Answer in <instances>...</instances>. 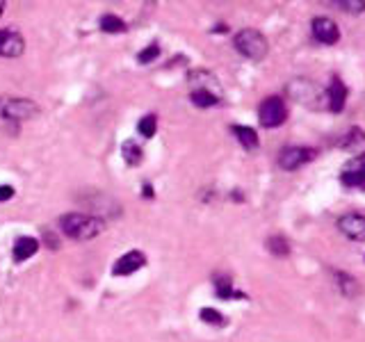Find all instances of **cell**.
Here are the masks:
<instances>
[{
  "label": "cell",
  "mask_w": 365,
  "mask_h": 342,
  "mask_svg": "<svg viewBox=\"0 0 365 342\" xmlns=\"http://www.w3.org/2000/svg\"><path fill=\"white\" fill-rule=\"evenodd\" d=\"M187 83L192 85V89H205V91H212L217 96H222L220 80H217L210 71H190Z\"/></svg>",
  "instance_id": "4fadbf2b"
},
{
  "label": "cell",
  "mask_w": 365,
  "mask_h": 342,
  "mask_svg": "<svg viewBox=\"0 0 365 342\" xmlns=\"http://www.w3.org/2000/svg\"><path fill=\"white\" fill-rule=\"evenodd\" d=\"M158 57H160V43L153 41V43H148L140 55H137V62H140V64H151V62L158 60Z\"/></svg>",
  "instance_id": "cb8c5ba5"
},
{
  "label": "cell",
  "mask_w": 365,
  "mask_h": 342,
  "mask_svg": "<svg viewBox=\"0 0 365 342\" xmlns=\"http://www.w3.org/2000/svg\"><path fill=\"white\" fill-rule=\"evenodd\" d=\"M39 112V105L32 98L0 96V119L5 121H28L37 117Z\"/></svg>",
  "instance_id": "277c9868"
},
{
  "label": "cell",
  "mask_w": 365,
  "mask_h": 342,
  "mask_svg": "<svg viewBox=\"0 0 365 342\" xmlns=\"http://www.w3.org/2000/svg\"><path fill=\"white\" fill-rule=\"evenodd\" d=\"M317 157V148L311 146H285L279 153V167L283 171H297Z\"/></svg>",
  "instance_id": "8992f818"
},
{
  "label": "cell",
  "mask_w": 365,
  "mask_h": 342,
  "mask_svg": "<svg viewBox=\"0 0 365 342\" xmlns=\"http://www.w3.org/2000/svg\"><path fill=\"white\" fill-rule=\"evenodd\" d=\"M231 130H233L235 140L240 142V146H242L245 151H256V148L260 146L258 133L254 128H249V125H231Z\"/></svg>",
  "instance_id": "2e32d148"
},
{
  "label": "cell",
  "mask_w": 365,
  "mask_h": 342,
  "mask_svg": "<svg viewBox=\"0 0 365 342\" xmlns=\"http://www.w3.org/2000/svg\"><path fill=\"white\" fill-rule=\"evenodd\" d=\"M334 5L342 11H349V14H363L365 11V0H336Z\"/></svg>",
  "instance_id": "d4e9b609"
},
{
  "label": "cell",
  "mask_w": 365,
  "mask_h": 342,
  "mask_svg": "<svg viewBox=\"0 0 365 342\" xmlns=\"http://www.w3.org/2000/svg\"><path fill=\"white\" fill-rule=\"evenodd\" d=\"M39 239L34 237H19L14 242V251H11V258H14L16 265H21V262H26L28 258H32L34 254L39 251Z\"/></svg>",
  "instance_id": "5bb4252c"
},
{
  "label": "cell",
  "mask_w": 365,
  "mask_h": 342,
  "mask_svg": "<svg viewBox=\"0 0 365 342\" xmlns=\"http://www.w3.org/2000/svg\"><path fill=\"white\" fill-rule=\"evenodd\" d=\"M98 26H101V30H103V32H110V34L125 32V23H123L119 16H114V14H106V16H101Z\"/></svg>",
  "instance_id": "7402d4cb"
},
{
  "label": "cell",
  "mask_w": 365,
  "mask_h": 342,
  "mask_svg": "<svg viewBox=\"0 0 365 342\" xmlns=\"http://www.w3.org/2000/svg\"><path fill=\"white\" fill-rule=\"evenodd\" d=\"M347 87H345V83L340 80V76H334L331 78V85H329V89H327V108L331 110V112H342L345 110V103H347Z\"/></svg>",
  "instance_id": "7c38bea8"
},
{
  "label": "cell",
  "mask_w": 365,
  "mask_h": 342,
  "mask_svg": "<svg viewBox=\"0 0 365 342\" xmlns=\"http://www.w3.org/2000/svg\"><path fill=\"white\" fill-rule=\"evenodd\" d=\"M265 247H267L269 254L277 256V258H288L290 256V242L283 235H272V237H267Z\"/></svg>",
  "instance_id": "ffe728a7"
},
{
  "label": "cell",
  "mask_w": 365,
  "mask_h": 342,
  "mask_svg": "<svg viewBox=\"0 0 365 342\" xmlns=\"http://www.w3.org/2000/svg\"><path fill=\"white\" fill-rule=\"evenodd\" d=\"M212 32H226V26H217V28H215Z\"/></svg>",
  "instance_id": "f546056e"
},
{
  "label": "cell",
  "mask_w": 365,
  "mask_h": 342,
  "mask_svg": "<svg viewBox=\"0 0 365 342\" xmlns=\"http://www.w3.org/2000/svg\"><path fill=\"white\" fill-rule=\"evenodd\" d=\"M340 182L345 187H365V153L354 155L340 171Z\"/></svg>",
  "instance_id": "9c48e42d"
},
{
  "label": "cell",
  "mask_w": 365,
  "mask_h": 342,
  "mask_svg": "<svg viewBox=\"0 0 365 342\" xmlns=\"http://www.w3.org/2000/svg\"><path fill=\"white\" fill-rule=\"evenodd\" d=\"M338 231L351 242H365V214L361 212H347L338 217Z\"/></svg>",
  "instance_id": "ba28073f"
},
{
  "label": "cell",
  "mask_w": 365,
  "mask_h": 342,
  "mask_svg": "<svg viewBox=\"0 0 365 342\" xmlns=\"http://www.w3.org/2000/svg\"><path fill=\"white\" fill-rule=\"evenodd\" d=\"M144 197H146V199H153V187L148 185V182L144 185Z\"/></svg>",
  "instance_id": "f1b7e54d"
},
{
  "label": "cell",
  "mask_w": 365,
  "mask_h": 342,
  "mask_svg": "<svg viewBox=\"0 0 365 342\" xmlns=\"http://www.w3.org/2000/svg\"><path fill=\"white\" fill-rule=\"evenodd\" d=\"M233 46H235V51L240 55L247 57V60H251V62L265 60L267 53H269V43L265 39V34L254 30V28L240 30L235 37H233Z\"/></svg>",
  "instance_id": "3957f363"
},
{
  "label": "cell",
  "mask_w": 365,
  "mask_h": 342,
  "mask_svg": "<svg viewBox=\"0 0 365 342\" xmlns=\"http://www.w3.org/2000/svg\"><path fill=\"white\" fill-rule=\"evenodd\" d=\"M258 119L262 128H279L288 119V108L281 96H267L258 105Z\"/></svg>",
  "instance_id": "5b68a950"
},
{
  "label": "cell",
  "mask_w": 365,
  "mask_h": 342,
  "mask_svg": "<svg viewBox=\"0 0 365 342\" xmlns=\"http://www.w3.org/2000/svg\"><path fill=\"white\" fill-rule=\"evenodd\" d=\"M26 51V39L19 30H0V57L14 60Z\"/></svg>",
  "instance_id": "30bf717a"
},
{
  "label": "cell",
  "mask_w": 365,
  "mask_h": 342,
  "mask_svg": "<svg viewBox=\"0 0 365 342\" xmlns=\"http://www.w3.org/2000/svg\"><path fill=\"white\" fill-rule=\"evenodd\" d=\"M311 32H313V39L324 43V46H334L340 41V28L334 19L329 16H315L311 21Z\"/></svg>",
  "instance_id": "52a82bcc"
},
{
  "label": "cell",
  "mask_w": 365,
  "mask_h": 342,
  "mask_svg": "<svg viewBox=\"0 0 365 342\" xmlns=\"http://www.w3.org/2000/svg\"><path fill=\"white\" fill-rule=\"evenodd\" d=\"M288 96L294 98L299 105L308 110H324L327 108V89L319 87L313 80L306 78H294L288 83Z\"/></svg>",
  "instance_id": "7a4b0ae2"
},
{
  "label": "cell",
  "mask_w": 365,
  "mask_h": 342,
  "mask_svg": "<svg viewBox=\"0 0 365 342\" xmlns=\"http://www.w3.org/2000/svg\"><path fill=\"white\" fill-rule=\"evenodd\" d=\"M201 319L205 324H210V326H226V317L220 313V311H215V308H201Z\"/></svg>",
  "instance_id": "603a6c76"
},
{
  "label": "cell",
  "mask_w": 365,
  "mask_h": 342,
  "mask_svg": "<svg viewBox=\"0 0 365 342\" xmlns=\"http://www.w3.org/2000/svg\"><path fill=\"white\" fill-rule=\"evenodd\" d=\"M43 242L46 244H48V249H60V239H57V235L55 233H48V231H46V228H43Z\"/></svg>",
  "instance_id": "4316f807"
},
{
  "label": "cell",
  "mask_w": 365,
  "mask_h": 342,
  "mask_svg": "<svg viewBox=\"0 0 365 342\" xmlns=\"http://www.w3.org/2000/svg\"><path fill=\"white\" fill-rule=\"evenodd\" d=\"M334 276H336V285H338V290L342 292V296H349V299H354V296L361 292V285H359L356 279L351 276V274L336 269Z\"/></svg>",
  "instance_id": "e0dca14e"
},
{
  "label": "cell",
  "mask_w": 365,
  "mask_h": 342,
  "mask_svg": "<svg viewBox=\"0 0 365 342\" xmlns=\"http://www.w3.org/2000/svg\"><path fill=\"white\" fill-rule=\"evenodd\" d=\"M60 228L66 237L76 239V242H87V239H94L101 233H106V219L94 214L68 212L60 217Z\"/></svg>",
  "instance_id": "6da1fadb"
},
{
  "label": "cell",
  "mask_w": 365,
  "mask_h": 342,
  "mask_svg": "<svg viewBox=\"0 0 365 342\" xmlns=\"http://www.w3.org/2000/svg\"><path fill=\"white\" fill-rule=\"evenodd\" d=\"M121 155H123V160L130 167H137V165L144 162V151H142V146L137 144L135 140H125L121 144Z\"/></svg>",
  "instance_id": "ac0fdd59"
},
{
  "label": "cell",
  "mask_w": 365,
  "mask_h": 342,
  "mask_svg": "<svg viewBox=\"0 0 365 342\" xmlns=\"http://www.w3.org/2000/svg\"><path fill=\"white\" fill-rule=\"evenodd\" d=\"M215 292L220 299H247L245 292H237L233 288V281L231 276H226V274H217L215 276Z\"/></svg>",
  "instance_id": "9a60e30c"
},
{
  "label": "cell",
  "mask_w": 365,
  "mask_h": 342,
  "mask_svg": "<svg viewBox=\"0 0 365 342\" xmlns=\"http://www.w3.org/2000/svg\"><path fill=\"white\" fill-rule=\"evenodd\" d=\"M144 265H146V256L142 251H128V254H123L117 262H114L112 274L114 276H130V274L142 269Z\"/></svg>",
  "instance_id": "8fae6325"
},
{
  "label": "cell",
  "mask_w": 365,
  "mask_h": 342,
  "mask_svg": "<svg viewBox=\"0 0 365 342\" xmlns=\"http://www.w3.org/2000/svg\"><path fill=\"white\" fill-rule=\"evenodd\" d=\"M365 142V133L361 128H351L347 135H345V140L340 142L342 148H351V146H356V144H363Z\"/></svg>",
  "instance_id": "484cf974"
},
{
  "label": "cell",
  "mask_w": 365,
  "mask_h": 342,
  "mask_svg": "<svg viewBox=\"0 0 365 342\" xmlns=\"http://www.w3.org/2000/svg\"><path fill=\"white\" fill-rule=\"evenodd\" d=\"M190 100L197 108H215L222 103V96H217V94H212V91H205V89H192Z\"/></svg>",
  "instance_id": "d6986e66"
},
{
  "label": "cell",
  "mask_w": 365,
  "mask_h": 342,
  "mask_svg": "<svg viewBox=\"0 0 365 342\" xmlns=\"http://www.w3.org/2000/svg\"><path fill=\"white\" fill-rule=\"evenodd\" d=\"M3 11H5V0H0V16H3Z\"/></svg>",
  "instance_id": "4dcf8cb0"
},
{
  "label": "cell",
  "mask_w": 365,
  "mask_h": 342,
  "mask_svg": "<svg viewBox=\"0 0 365 342\" xmlns=\"http://www.w3.org/2000/svg\"><path fill=\"white\" fill-rule=\"evenodd\" d=\"M14 187H11V185H0V203H3V201H9L11 197H14Z\"/></svg>",
  "instance_id": "83f0119b"
},
{
  "label": "cell",
  "mask_w": 365,
  "mask_h": 342,
  "mask_svg": "<svg viewBox=\"0 0 365 342\" xmlns=\"http://www.w3.org/2000/svg\"><path fill=\"white\" fill-rule=\"evenodd\" d=\"M155 130H158V117H155V114H146V117H142L140 123H137V133H140L144 140H151V137H155Z\"/></svg>",
  "instance_id": "44dd1931"
}]
</instances>
